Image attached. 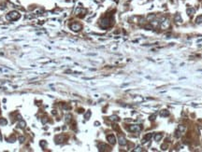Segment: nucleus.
<instances>
[{"label":"nucleus","instance_id":"obj_1","mask_svg":"<svg viewBox=\"0 0 202 152\" xmlns=\"http://www.w3.org/2000/svg\"><path fill=\"white\" fill-rule=\"evenodd\" d=\"M110 18L109 16H106L105 18H103L102 20L100 21V26L102 28H107L109 26L111 25V23H110Z\"/></svg>","mask_w":202,"mask_h":152},{"label":"nucleus","instance_id":"obj_2","mask_svg":"<svg viewBox=\"0 0 202 152\" xmlns=\"http://www.w3.org/2000/svg\"><path fill=\"white\" fill-rule=\"evenodd\" d=\"M7 18L9 19V20H17V19H19L20 18V14L16 11H11L8 14Z\"/></svg>","mask_w":202,"mask_h":152},{"label":"nucleus","instance_id":"obj_3","mask_svg":"<svg viewBox=\"0 0 202 152\" xmlns=\"http://www.w3.org/2000/svg\"><path fill=\"white\" fill-rule=\"evenodd\" d=\"M128 130L130 132H140L141 130V127L140 125H131V126H129Z\"/></svg>","mask_w":202,"mask_h":152},{"label":"nucleus","instance_id":"obj_4","mask_svg":"<svg viewBox=\"0 0 202 152\" xmlns=\"http://www.w3.org/2000/svg\"><path fill=\"white\" fill-rule=\"evenodd\" d=\"M107 139H108V141H109V142L111 144V145H114L115 142H116V139H115L114 135H113V134L108 135V136H107Z\"/></svg>","mask_w":202,"mask_h":152},{"label":"nucleus","instance_id":"obj_5","mask_svg":"<svg viewBox=\"0 0 202 152\" xmlns=\"http://www.w3.org/2000/svg\"><path fill=\"white\" fill-rule=\"evenodd\" d=\"M70 27H71V29L74 30V31H80L81 29V24H79V23H73Z\"/></svg>","mask_w":202,"mask_h":152},{"label":"nucleus","instance_id":"obj_6","mask_svg":"<svg viewBox=\"0 0 202 152\" xmlns=\"http://www.w3.org/2000/svg\"><path fill=\"white\" fill-rule=\"evenodd\" d=\"M119 144H120L121 146H124V145H126V140H125V138L123 137V135H121V136H119Z\"/></svg>","mask_w":202,"mask_h":152},{"label":"nucleus","instance_id":"obj_7","mask_svg":"<svg viewBox=\"0 0 202 152\" xmlns=\"http://www.w3.org/2000/svg\"><path fill=\"white\" fill-rule=\"evenodd\" d=\"M152 136H153V134H152V133H149V134L145 135V136H144V138L142 139V143H145V142H147L149 139H151Z\"/></svg>","mask_w":202,"mask_h":152},{"label":"nucleus","instance_id":"obj_8","mask_svg":"<svg viewBox=\"0 0 202 152\" xmlns=\"http://www.w3.org/2000/svg\"><path fill=\"white\" fill-rule=\"evenodd\" d=\"M98 148H99V150H100V151H102V150H105L106 148H108V146H105V145H102V144H100V145L98 146Z\"/></svg>","mask_w":202,"mask_h":152},{"label":"nucleus","instance_id":"obj_9","mask_svg":"<svg viewBox=\"0 0 202 152\" xmlns=\"http://www.w3.org/2000/svg\"><path fill=\"white\" fill-rule=\"evenodd\" d=\"M168 110H163V111H161V113H160V115L162 116V117H165V116H168Z\"/></svg>","mask_w":202,"mask_h":152},{"label":"nucleus","instance_id":"obj_10","mask_svg":"<svg viewBox=\"0 0 202 152\" xmlns=\"http://www.w3.org/2000/svg\"><path fill=\"white\" fill-rule=\"evenodd\" d=\"M161 138H162V134H156L155 136H154V139H155V141H159Z\"/></svg>","mask_w":202,"mask_h":152},{"label":"nucleus","instance_id":"obj_11","mask_svg":"<svg viewBox=\"0 0 202 152\" xmlns=\"http://www.w3.org/2000/svg\"><path fill=\"white\" fill-rule=\"evenodd\" d=\"M196 23H202V16H199V17H197V19H196Z\"/></svg>","mask_w":202,"mask_h":152},{"label":"nucleus","instance_id":"obj_12","mask_svg":"<svg viewBox=\"0 0 202 152\" xmlns=\"http://www.w3.org/2000/svg\"><path fill=\"white\" fill-rule=\"evenodd\" d=\"M194 12H195V9H188V10H187V13L189 15H192Z\"/></svg>","mask_w":202,"mask_h":152},{"label":"nucleus","instance_id":"obj_13","mask_svg":"<svg viewBox=\"0 0 202 152\" xmlns=\"http://www.w3.org/2000/svg\"><path fill=\"white\" fill-rule=\"evenodd\" d=\"M25 126V122L24 121H22V122H20V127H22V128H24Z\"/></svg>","mask_w":202,"mask_h":152},{"label":"nucleus","instance_id":"obj_14","mask_svg":"<svg viewBox=\"0 0 202 152\" xmlns=\"http://www.w3.org/2000/svg\"><path fill=\"white\" fill-rule=\"evenodd\" d=\"M0 124H4V125H6V124H7V121H6L5 119H1V120H0Z\"/></svg>","mask_w":202,"mask_h":152},{"label":"nucleus","instance_id":"obj_15","mask_svg":"<svg viewBox=\"0 0 202 152\" xmlns=\"http://www.w3.org/2000/svg\"><path fill=\"white\" fill-rule=\"evenodd\" d=\"M90 115H91V113L88 112V113H87V114H86V115H85V118H89V116H90Z\"/></svg>","mask_w":202,"mask_h":152}]
</instances>
